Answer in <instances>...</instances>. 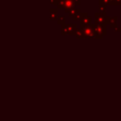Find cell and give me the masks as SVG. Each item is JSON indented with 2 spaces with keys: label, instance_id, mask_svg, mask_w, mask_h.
Listing matches in <instances>:
<instances>
[{
  "label": "cell",
  "instance_id": "1",
  "mask_svg": "<svg viewBox=\"0 0 121 121\" xmlns=\"http://www.w3.org/2000/svg\"><path fill=\"white\" fill-rule=\"evenodd\" d=\"M93 27L96 37L95 39H101L103 35H106V24H99V25H91Z\"/></svg>",
  "mask_w": 121,
  "mask_h": 121
},
{
  "label": "cell",
  "instance_id": "13",
  "mask_svg": "<svg viewBox=\"0 0 121 121\" xmlns=\"http://www.w3.org/2000/svg\"><path fill=\"white\" fill-rule=\"evenodd\" d=\"M120 5H121V4H120Z\"/></svg>",
  "mask_w": 121,
  "mask_h": 121
},
{
  "label": "cell",
  "instance_id": "9",
  "mask_svg": "<svg viewBox=\"0 0 121 121\" xmlns=\"http://www.w3.org/2000/svg\"><path fill=\"white\" fill-rule=\"evenodd\" d=\"M79 12H80V9H73L72 12H71V14H69V15H71V16H74L75 14H77V13H79Z\"/></svg>",
  "mask_w": 121,
  "mask_h": 121
},
{
  "label": "cell",
  "instance_id": "2",
  "mask_svg": "<svg viewBox=\"0 0 121 121\" xmlns=\"http://www.w3.org/2000/svg\"><path fill=\"white\" fill-rule=\"evenodd\" d=\"M82 30L83 35H84V38L95 39V37H96V33H95L94 30H93V27H92V26H91V24L83 27V28L82 29Z\"/></svg>",
  "mask_w": 121,
  "mask_h": 121
},
{
  "label": "cell",
  "instance_id": "8",
  "mask_svg": "<svg viewBox=\"0 0 121 121\" xmlns=\"http://www.w3.org/2000/svg\"><path fill=\"white\" fill-rule=\"evenodd\" d=\"M73 6H74V2H73V0H67V1H66V4H65L66 8L71 9V8H73Z\"/></svg>",
  "mask_w": 121,
  "mask_h": 121
},
{
  "label": "cell",
  "instance_id": "3",
  "mask_svg": "<svg viewBox=\"0 0 121 121\" xmlns=\"http://www.w3.org/2000/svg\"><path fill=\"white\" fill-rule=\"evenodd\" d=\"M95 17H96V22H95V25L99 24H107L106 22V13H95Z\"/></svg>",
  "mask_w": 121,
  "mask_h": 121
},
{
  "label": "cell",
  "instance_id": "10",
  "mask_svg": "<svg viewBox=\"0 0 121 121\" xmlns=\"http://www.w3.org/2000/svg\"><path fill=\"white\" fill-rule=\"evenodd\" d=\"M121 0H115V5H120Z\"/></svg>",
  "mask_w": 121,
  "mask_h": 121
},
{
  "label": "cell",
  "instance_id": "7",
  "mask_svg": "<svg viewBox=\"0 0 121 121\" xmlns=\"http://www.w3.org/2000/svg\"><path fill=\"white\" fill-rule=\"evenodd\" d=\"M87 15V13H80V12L79 13H78L77 14H75L74 16H73V19L74 20H79V19H82V18L83 17H85V16H86Z\"/></svg>",
  "mask_w": 121,
  "mask_h": 121
},
{
  "label": "cell",
  "instance_id": "12",
  "mask_svg": "<svg viewBox=\"0 0 121 121\" xmlns=\"http://www.w3.org/2000/svg\"><path fill=\"white\" fill-rule=\"evenodd\" d=\"M115 30V31H119V32L121 31V28H117V27H116Z\"/></svg>",
  "mask_w": 121,
  "mask_h": 121
},
{
  "label": "cell",
  "instance_id": "11",
  "mask_svg": "<svg viewBox=\"0 0 121 121\" xmlns=\"http://www.w3.org/2000/svg\"><path fill=\"white\" fill-rule=\"evenodd\" d=\"M75 1V3L78 5H80V0H74Z\"/></svg>",
  "mask_w": 121,
  "mask_h": 121
},
{
  "label": "cell",
  "instance_id": "6",
  "mask_svg": "<svg viewBox=\"0 0 121 121\" xmlns=\"http://www.w3.org/2000/svg\"><path fill=\"white\" fill-rule=\"evenodd\" d=\"M75 31H74V34L79 39H82L84 38V35H83V32L82 30V29H74Z\"/></svg>",
  "mask_w": 121,
  "mask_h": 121
},
{
  "label": "cell",
  "instance_id": "5",
  "mask_svg": "<svg viewBox=\"0 0 121 121\" xmlns=\"http://www.w3.org/2000/svg\"><path fill=\"white\" fill-rule=\"evenodd\" d=\"M117 17H106V22L110 25L112 28L115 29L117 27Z\"/></svg>",
  "mask_w": 121,
  "mask_h": 121
},
{
  "label": "cell",
  "instance_id": "4",
  "mask_svg": "<svg viewBox=\"0 0 121 121\" xmlns=\"http://www.w3.org/2000/svg\"><path fill=\"white\" fill-rule=\"evenodd\" d=\"M81 20V22H80V26H81V29H82L83 27L86 26L88 25H91V16H88V15H86V16L83 17Z\"/></svg>",
  "mask_w": 121,
  "mask_h": 121
}]
</instances>
